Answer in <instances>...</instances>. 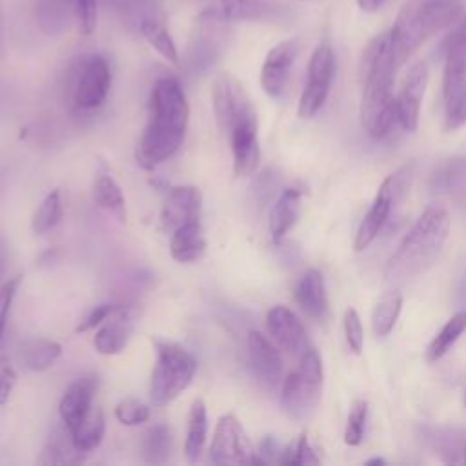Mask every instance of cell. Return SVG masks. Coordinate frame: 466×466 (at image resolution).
Wrapping results in <instances>:
<instances>
[{
    "label": "cell",
    "mask_w": 466,
    "mask_h": 466,
    "mask_svg": "<svg viewBox=\"0 0 466 466\" xmlns=\"http://www.w3.org/2000/svg\"><path fill=\"white\" fill-rule=\"evenodd\" d=\"M189 120V106L175 78H158L149 93L147 124L137 144L135 158L142 169H155L182 144Z\"/></svg>",
    "instance_id": "1"
},
{
    "label": "cell",
    "mask_w": 466,
    "mask_h": 466,
    "mask_svg": "<svg viewBox=\"0 0 466 466\" xmlns=\"http://www.w3.org/2000/svg\"><path fill=\"white\" fill-rule=\"evenodd\" d=\"M399 64L395 62L390 33L377 35L364 49L360 60V120L371 138L390 135L395 118L393 80Z\"/></svg>",
    "instance_id": "2"
},
{
    "label": "cell",
    "mask_w": 466,
    "mask_h": 466,
    "mask_svg": "<svg viewBox=\"0 0 466 466\" xmlns=\"http://www.w3.org/2000/svg\"><path fill=\"white\" fill-rule=\"evenodd\" d=\"M450 233V215L442 206H428L390 257L384 277L402 284L424 273L439 257Z\"/></svg>",
    "instance_id": "3"
},
{
    "label": "cell",
    "mask_w": 466,
    "mask_h": 466,
    "mask_svg": "<svg viewBox=\"0 0 466 466\" xmlns=\"http://www.w3.org/2000/svg\"><path fill=\"white\" fill-rule=\"evenodd\" d=\"M462 13L464 0H408L388 31L399 67L430 36L457 22Z\"/></svg>",
    "instance_id": "4"
},
{
    "label": "cell",
    "mask_w": 466,
    "mask_h": 466,
    "mask_svg": "<svg viewBox=\"0 0 466 466\" xmlns=\"http://www.w3.org/2000/svg\"><path fill=\"white\" fill-rule=\"evenodd\" d=\"M153 346L157 360L149 380V400L160 408L175 400L191 384L197 360L178 342L155 337Z\"/></svg>",
    "instance_id": "5"
},
{
    "label": "cell",
    "mask_w": 466,
    "mask_h": 466,
    "mask_svg": "<svg viewBox=\"0 0 466 466\" xmlns=\"http://www.w3.org/2000/svg\"><path fill=\"white\" fill-rule=\"evenodd\" d=\"M322 360L315 348H308L299 357V366L282 382L280 404L286 413L302 420L313 413L322 390Z\"/></svg>",
    "instance_id": "6"
},
{
    "label": "cell",
    "mask_w": 466,
    "mask_h": 466,
    "mask_svg": "<svg viewBox=\"0 0 466 466\" xmlns=\"http://www.w3.org/2000/svg\"><path fill=\"white\" fill-rule=\"evenodd\" d=\"M411 178H413V164H404L402 167H399L397 171H393L384 178L368 213L364 215L357 229L355 242H353L355 251L366 249L377 238V235L382 231L384 224L388 222L395 202H399L406 195L411 184Z\"/></svg>",
    "instance_id": "7"
},
{
    "label": "cell",
    "mask_w": 466,
    "mask_h": 466,
    "mask_svg": "<svg viewBox=\"0 0 466 466\" xmlns=\"http://www.w3.org/2000/svg\"><path fill=\"white\" fill-rule=\"evenodd\" d=\"M444 58L442 96L446 111L466 98V13L441 44Z\"/></svg>",
    "instance_id": "8"
},
{
    "label": "cell",
    "mask_w": 466,
    "mask_h": 466,
    "mask_svg": "<svg viewBox=\"0 0 466 466\" xmlns=\"http://www.w3.org/2000/svg\"><path fill=\"white\" fill-rule=\"evenodd\" d=\"M335 53L328 42H322L315 47L308 64V78L299 100L297 113L300 118L315 116L324 106L331 82L335 76Z\"/></svg>",
    "instance_id": "9"
},
{
    "label": "cell",
    "mask_w": 466,
    "mask_h": 466,
    "mask_svg": "<svg viewBox=\"0 0 466 466\" xmlns=\"http://www.w3.org/2000/svg\"><path fill=\"white\" fill-rule=\"evenodd\" d=\"M209 459L215 464H260L264 459L257 457L251 442L233 413H226L218 419L209 446Z\"/></svg>",
    "instance_id": "10"
},
{
    "label": "cell",
    "mask_w": 466,
    "mask_h": 466,
    "mask_svg": "<svg viewBox=\"0 0 466 466\" xmlns=\"http://www.w3.org/2000/svg\"><path fill=\"white\" fill-rule=\"evenodd\" d=\"M211 98L217 126L224 135H228L238 120L255 113V107L242 84L228 71L215 78Z\"/></svg>",
    "instance_id": "11"
},
{
    "label": "cell",
    "mask_w": 466,
    "mask_h": 466,
    "mask_svg": "<svg viewBox=\"0 0 466 466\" xmlns=\"http://www.w3.org/2000/svg\"><path fill=\"white\" fill-rule=\"evenodd\" d=\"M111 69L109 62L102 55H89L76 75L73 102L82 111H93L100 107L109 93Z\"/></svg>",
    "instance_id": "12"
},
{
    "label": "cell",
    "mask_w": 466,
    "mask_h": 466,
    "mask_svg": "<svg viewBox=\"0 0 466 466\" xmlns=\"http://www.w3.org/2000/svg\"><path fill=\"white\" fill-rule=\"evenodd\" d=\"M426 86H428V66L419 60L410 66L393 98L395 118L406 131H415L419 126L420 102H422Z\"/></svg>",
    "instance_id": "13"
},
{
    "label": "cell",
    "mask_w": 466,
    "mask_h": 466,
    "mask_svg": "<svg viewBox=\"0 0 466 466\" xmlns=\"http://www.w3.org/2000/svg\"><path fill=\"white\" fill-rule=\"evenodd\" d=\"M226 137L229 138L231 151H233L235 177L253 175L260 162L257 113H251L242 120H238Z\"/></svg>",
    "instance_id": "14"
},
{
    "label": "cell",
    "mask_w": 466,
    "mask_h": 466,
    "mask_svg": "<svg viewBox=\"0 0 466 466\" xmlns=\"http://www.w3.org/2000/svg\"><path fill=\"white\" fill-rule=\"evenodd\" d=\"M295 58H297L295 40H282L268 51L260 69V86L268 96L280 98L286 93Z\"/></svg>",
    "instance_id": "15"
},
{
    "label": "cell",
    "mask_w": 466,
    "mask_h": 466,
    "mask_svg": "<svg viewBox=\"0 0 466 466\" xmlns=\"http://www.w3.org/2000/svg\"><path fill=\"white\" fill-rule=\"evenodd\" d=\"M96 390L98 379L95 375H82L66 388L58 404V413L67 433H73L87 417L93 408V397Z\"/></svg>",
    "instance_id": "16"
},
{
    "label": "cell",
    "mask_w": 466,
    "mask_h": 466,
    "mask_svg": "<svg viewBox=\"0 0 466 466\" xmlns=\"http://www.w3.org/2000/svg\"><path fill=\"white\" fill-rule=\"evenodd\" d=\"M200 208H202V195L198 187L195 186L171 187L160 209V228L166 233H173L182 224L198 220Z\"/></svg>",
    "instance_id": "17"
},
{
    "label": "cell",
    "mask_w": 466,
    "mask_h": 466,
    "mask_svg": "<svg viewBox=\"0 0 466 466\" xmlns=\"http://www.w3.org/2000/svg\"><path fill=\"white\" fill-rule=\"evenodd\" d=\"M266 322L269 335L284 351L300 357L309 348L304 324L286 306H273L268 311Z\"/></svg>",
    "instance_id": "18"
},
{
    "label": "cell",
    "mask_w": 466,
    "mask_h": 466,
    "mask_svg": "<svg viewBox=\"0 0 466 466\" xmlns=\"http://www.w3.org/2000/svg\"><path fill=\"white\" fill-rule=\"evenodd\" d=\"M248 359L257 379L275 388L282 379V359L279 350L258 331L248 333Z\"/></svg>",
    "instance_id": "19"
},
{
    "label": "cell",
    "mask_w": 466,
    "mask_h": 466,
    "mask_svg": "<svg viewBox=\"0 0 466 466\" xmlns=\"http://www.w3.org/2000/svg\"><path fill=\"white\" fill-rule=\"evenodd\" d=\"M133 331V315L127 306L118 304L115 311L104 320L102 328L95 335V350L102 355L120 353Z\"/></svg>",
    "instance_id": "20"
},
{
    "label": "cell",
    "mask_w": 466,
    "mask_h": 466,
    "mask_svg": "<svg viewBox=\"0 0 466 466\" xmlns=\"http://www.w3.org/2000/svg\"><path fill=\"white\" fill-rule=\"evenodd\" d=\"M218 11L228 22H266L284 15L279 0H218Z\"/></svg>",
    "instance_id": "21"
},
{
    "label": "cell",
    "mask_w": 466,
    "mask_h": 466,
    "mask_svg": "<svg viewBox=\"0 0 466 466\" xmlns=\"http://www.w3.org/2000/svg\"><path fill=\"white\" fill-rule=\"evenodd\" d=\"M295 300L308 317L315 320L326 319L328 295H326L324 277L319 269L311 268L300 277V280L295 286Z\"/></svg>",
    "instance_id": "22"
},
{
    "label": "cell",
    "mask_w": 466,
    "mask_h": 466,
    "mask_svg": "<svg viewBox=\"0 0 466 466\" xmlns=\"http://www.w3.org/2000/svg\"><path fill=\"white\" fill-rule=\"evenodd\" d=\"M302 191L299 187H286L269 213V237L273 244H280L288 231L295 226L300 215Z\"/></svg>",
    "instance_id": "23"
},
{
    "label": "cell",
    "mask_w": 466,
    "mask_h": 466,
    "mask_svg": "<svg viewBox=\"0 0 466 466\" xmlns=\"http://www.w3.org/2000/svg\"><path fill=\"white\" fill-rule=\"evenodd\" d=\"M206 246L208 244H206L204 229L198 220L186 222L171 233L169 251L177 262L187 264V262L198 260L204 255Z\"/></svg>",
    "instance_id": "24"
},
{
    "label": "cell",
    "mask_w": 466,
    "mask_h": 466,
    "mask_svg": "<svg viewBox=\"0 0 466 466\" xmlns=\"http://www.w3.org/2000/svg\"><path fill=\"white\" fill-rule=\"evenodd\" d=\"M35 18L42 33L58 36L75 20V0H36Z\"/></svg>",
    "instance_id": "25"
},
{
    "label": "cell",
    "mask_w": 466,
    "mask_h": 466,
    "mask_svg": "<svg viewBox=\"0 0 466 466\" xmlns=\"http://www.w3.org/2000/svg\"><path fill=\"white\" fill-rule=\"evenodd\" d=\"M62 353V346L49 339H27L16 350L18 364L27 371H44L51 368Z\"/></svg>",
    "instance_id": "26"
},
{
    "label": "cell",
    "mask_w": 466,
    "mask_h": 466,
    "mask_svg": "<svg viewBox=\"0 0 466 466\" xmlns=\"http://www.w3.org/2000/svg\"><path fill=\"white\" fill-rule=\"evenodd\" d=\"M208 437V410L202 399L193 400L187 413V431L184 442V453L189 462L197 461L204 450Z\"/></svg>",
    "instance_id": "27"
},
{
    "label": "cell",
    "mask_w": 466,
    "mask_h": 466,
    "mask_svg": "<svg viewBox=\"0 0 466 466\" xmlns=\"http://www.w3.org/2000/svg\"><path fill=\"white\" fill-rule=\"evenodd\" d=\"M104 431H106L104 413L98 406H95L91 408L87 417L80 422V426L73 433H69L71 444L78 453H87L102 442Z\"/></svg>",
    "instance_id": "28"
},
{
    "label": "cell",
    "mask_w": 466,
    "mask_h": 466,
    "mask_svg": "<svg viewBox=\"0 0 466 466\" xmlns=\"http://www.w3.org/2000/svg\"><path fill=\"white\" fill-rule=\"evenodd\" d=\"M138 29L142 33V36L146 38V42L160 55L164 56L167 62L171 64H178V51L177 46L171 38V35L167 33L166 25L157 20L155 16H144L138 22Z\"/></svg>",
    "instance_id": "29"
},
{
    "label": "cell",
    "mask_w": 466,
    "mask_h": 466,
    "mask_svg": "<svg viewBox=\"0 0 466 466\" xmlns=\"http://www.w3.org/2000/svg\"><path fill=\"white\" fill-rule=\"evenodd\" d=\"M93 197L100 208H104L106 211L115 215L120 222H126V198L122 195L120 186L116 184V180L111 175L100 173L96 177L95 187H93Z\"/></svg>",
    "instance_id": "30"
},
{
    "label": "cell",
    "mask_w": 466,
    "mask_h": 466,
    "mask_svg": "<svg viewBox=\"0 0 466 466\" xmlns=\"http://www.w3.org/2000/svg\"><path fill=\"white\" fill-rule=\"evenodd\" d=\"M402 308V295L397 289L386 291L375 304L371 313V326L377 337H386L391 333L399 313Z\"/></svg>",
    "instance_id": "31"
},
{
    "label": "cell",
    "mask_w": 466,
    "mask_h": 466,
    "mask_svg": "<svg viewBox=\"0 0 466 466\" xmlns=\"http://www.w3.org/2000/svg\"><path fill=\"white\" fill-rule=\"evenodd\" d=\"M142 457L149 464H164L171 451V431L166 424H155L142 435Z\"/></svg>",
    "instance_id": "32"
},
{
    "label": "cell",
    "mask_w": 466,
    "mask_h": 466,
    "mask_svg": "<svg viewBox=\"0 0 466 466\" xmlns=\"http://www.w3.org/2000/svg\"><path fill=\"white\" fill-rule=\"evenodd\" d=\"M464 329H466V311H459L433 337V340L426 350V359L430 362L439 360L450 350V346L462 335Z\"/></svg>",
    "instance_id": "33"
},
{
    "label": "cell",
    "mask_w": 466,
    "mask_h": 466,
    "mask_svg": "<svg viewBox=\"0 0 466 466\" xmlns=\"http://www.w3.org/2000/svg\"><path fill=\"white\" fill-rule=\"evenodd\" d=\"M62 215H64V208H62L60 193H58V189H53L51 193H47L44 197L38 209L35 211L31 228L36 235H44L62 220Z\"/></svg>",
    "instance_id": "34"
},
{
    "label": "cell",
    "mask_w": 466,
    "mask_h": 466,
    "mask_svg": "<svg viewBox=\"0 0 466 466\" xmlns=\"http://www.w3.org/2000/svg\"><path fill=\"white\" fill-rule=\"evenodd\" d=\"M368 419V402L362 399L353 400L350 413H348V422L344 428V442L350 446L360 444L364 437V426Z\"/></svg>",
    "instance_id": "35"
},
{
    "label": "cell",
    "mask_w": 466,
    "mask_h": 466,
    "mask_svg": "<svg viewBox=\"0 0 466 466\" xmlns=\"http://www.w3.org/2000/svg\"><path fill=\"white\" fill-rule=\"evenodd\" d=\"M115 417L124 426H137L149 419V408L137 399H124L116 404Z\"/></svg>",
    "instance_id": "36"
},
{
    "label": "cell",
    "mask_w": 466,
    "mask_h": 466,
    "mask_svg": "<svg viewBox=\"0 0 466 466\" xmlns=\"http://www.w3.org/2000/svg\"><path fill=\"white\" fill-rule=\"evenodd\" d=\"M279 462H282V464H319V457L315 455V450L311 448L306 433H302L293 446L286 448L280 453Z\"/></svg>",
    "instance_id": "37"
},
{
    "label": "cell",
    "mask_w": 466,
    "mask_h": 466,
    "mask_svg": "<svg viewBox=\"0 0 466 466\" xmlns=\"http://www.w3.org/2000/svg\"><path fill=\"white\" fill-rule=\"evenodd\" d=\"M344 335L350 350L359 355L364 346V329L355 308H348L344 311Z\"/></svg>",
    "instance_id": "38"
},
{
    "label": "cell",
    "mask_w": 466,
    "mask_h": 466,
    "mask_svg": "<svg viewBox=\"0 0 466 466\" xmlns=\"http://www.w3.org/2000/svg\"><path fill=\"white\" fill-rule=\"evenodd\" d=\"M75 24L80 35L89 36L96 27V0H75Z\"/></svg>",
    "instance_id": "39"
},
{
    "label": "cell",
    "mask_w": 466,
    "mask_h": 466,
    "mask_svg": "<svg viewBox=\"0 0 466 466\" xmlns=\"http://www.w3.org/2000/svg\"><path fill=\"white\" fill-rule=\"evenodd\" d=\"M20 280H22V277L16 275V277H13V279L2 282V286H0V342H2L4 333H5L9 309H11V304H13V299H15V295H16V289H18Z\"/></svg>",
    "instance_id": "40"
},
{
    "label": "cell",
    "mask_w": 466,
    "mask_h": 466,
    "mask_svg": "<svg viewBox=\"0 0 466 466\" xmlns=\"http://www.w3.org/2000/svg\"><path fill=\"white\" fill-rule=\"evenodd\" d=\"M73 453H78V451L76 450L75 451H67V448H64L60 442L49 441L44 446V450H42L40 457L36 459V462H40V464H66V462H73L75 461Z\"/></svg>",
    "instance_id": "41"
},
{
    "label": "cell",
    "mask_w": 466,
    "mask_h": 466,
    "mask_svg": "<svg viewBox=\"0 0 466 466\" xmlns=\"http://www.w3.org/2000/svg\"><path fill=\"white\" fill-rule=\"evenodd\" d=\"M118 304H98V306H95V308H91L82 319H80V322H78V326H76V333H84V331H89V329H93L95 326H98V324H102L113 311H115V308H116Z\"/></svg>",
    "instance_id": "42"
},
{
    "label": "cell",
    "mask_w": 466,
    "mask_h": 466,
    "mask_svg": "<svg viewBox=\"0 0 466 466\" xmlns=\"http://www.w3.org/2000/svg\"><path fill=\"white\" fill-rule=\"evenodd\" d=\"M16 382V371L7 359H0V406L7 402Z\"/></svg>",
    "instance_id": "43"
},
{
    "label": "cell",
    "mask_w": 466,
    "mask_h": 466,
    "mask_svg": "<svg viewBox=\"0 0 466 466\" xmlns=\"http://www.w3.org/2000/svg\"><path fill=\"white\" fill-rule=\"evenodd\" d=\"M466 122V98L446 113V129H457Z\"/></svg>",
    "instance_id": "44"
},
{
    "label": "cell",
    "mask_w": 466,
    "mask_h": 466,
    "mask_svg": "<svg viewBox=\"0 0 466 466\" xmlns=\"http://www.w3.org/2000/svg\"><path fill=\"white\" fill-rule=\"evenodd\" d=\"M386 2H388V0H357L359 7H360L362 11H366V13H375V11H379Z\"/></svg>",
    "instance_id": "45"
},
{
    "label": "cell",
    "mask_w": 466,
    "mask_h": 466,
    "mask_svg": "<svg viewBox=\"0 0 466 466\" xmlns=\"http://www.w3.org/2000/svg\"><path fill=\"white\" fill-rule=\"evenodd\" d=\"M7 266V246L0 235V277L4 275V269Z\"/></svg>",
    "instance_id": "46"
},
{
    "label": "cell",
    "mask_w": 466,
    "mask_h": 466,
    "mask_svg": "<svg viewBox=\"0 0 466 466\" xmlns=\"http://www.w3.org/2000/svg\"><path fill=\"white\" fill-rule=\"evenodd\" d=\"M366 464H384V459H371Z\"/></svg>",
    "instance_id": "47"
},
{
    "label": "cell",
    "mask_w": 466,
    "mask_h": 466,
    "mask_svg": "<svg viewBox=\"0 0 466 466\" xmlns=\"http://www.w3.org/2000/svg\"><path fill=\"white\" fill-rule=\"evenodd\" d=\"M0 44H2V9H0Z\"/></svg>",
    "instance_id": "48"
}]
</instances>
